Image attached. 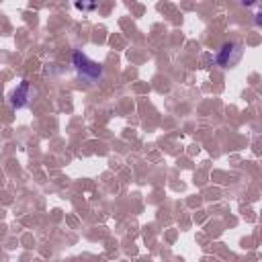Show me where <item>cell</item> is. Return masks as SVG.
I'll return each mask as SVG.
<instances>
[{
    "mask_svg": "<svg viewBox=\"0 0 262 262\" xmlns=\"http://www.w3.org/2000/svg\"><path fill=\"white\" fill-rule=\"evenodd\" d=\"M74 68H76V72L84 78V80H88V82H96L98 78H100V74H102V68L96 63V61H90L84 53H80V51H74Z\"/></svg>",
    "mask_w": 262,
    "mask_h": 262,
    "instance_id": "cell-1",
    "label": "cell"
},
{
    "mask_svg": "<svg viewBox=\"0 0 262 262\" xmlns=\"http://www.w3.org/2000/svg\"><path fill=\"white\" fill-rule=\"evenodd\" d=\"M242 57V45L239 43H225L217 53V63L223 68L233 66Z\"/></svg>",
    "mask_w": 262,
    "mask_h": 262,
    "instance_id": "cell-2",
    "label": "cell"
},
{
    "mask_svg": "<svg viewBox=\"0 0 262 262\" xmlns=\"http://www.w3.org/2000/svg\"><path fill=\"white\" fill-rule=\"evenodd\" d=\"M29 100H31V84H29V82H20V86L12 92V104H14L16 108H20V106H25Z\"/></svg>",
    "mask_w": 262,
    "mask_h": 262,
    "instance_id": "cell-3",
    "label": "cell"
}]
</instances>
